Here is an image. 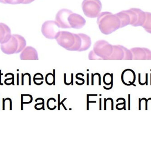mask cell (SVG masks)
Here are the masks:
<instances>
[{
	"label": "cell",
	"mask_w": 151,
	"mask_h": 151,
	"mask_svg": "<svg viewBox=\"0 0 151 151\" xmlns=\"http://www.w3.org/2000/svg\"><path fill=\"white\" fill-rule=\"evenodd\" d=\"M99 28L103 33L109 34L121 28L120 20L116 14L103 12L98 20Z\"/></svg>",
	"instance_id": "cell-1"
},
{
	"label": "cell",
	"mask_w": 151,
	"mask_h": 151,
	"mask_svg": "<svg viewBox=\"0 0 151 151\" xmlns=\"http://www.w3.org/2000/svg\"><path fill=\"white\" fill-rule=\"evenodd\" d=\"M26 46V41L24 37L19 35L13 34L7 42L1 44V49L4 54L12 55L21 52Z\"/></svg>",
	"instance_id": "cell-2"
},
{
	"label": "cell",
	"mask_w": 151,
	"mask_h": 151,
	"mask_svg": "<svg viewBox=\"0 0 151 151\" xmlns=\"http://www.w3.org/2000/svg\"><path fill=\"white\" fill-rule=\"evenodd\" d=\"M55 39L60 46L68 50L74 51L76 41L75 34L67 32H59Z\"/></svg>",
	"instance_id": "cell-3"
},
{
	"label": "cell",
	"mask_w": 151,
	"mask_h": 151,
	"mask_svg": "<svg viewBox=\"0 0 151 151\" xmlns=\"http://www.w3.org/2000/svg\"><path fill=\"white\" fill-rule=\"evenodd\" d=\"M102 5L99 0H84L82 9L84 14L89 17H96L101 11Z\"/></svg>",
	"instance_id": "cell-4"
},
{
	"label": "cell",
	"mask_w": 151,
	"mask_h": 151,
	"mask_svg": "<svg viewBox=\"0 0 151 151\" xmlns=\"http://www.w3.org/2000/svg\"><path fill=\"white\" fill-rule=\"evenodd\" d=\"M131 17V25L134 27L142 26L146 18L145 12L137 8H131L127 10Z\"/></svg>",
	"instance_id": "cell-5"
},
{
	"label": "cell",
	"mask_w": 151,
	"mask_h": 151,
	"mask_svg": "<svg viewBox=\"0 0 151 151\" xmlns=\"http://www.w3.org/2000/svg\"><path fill=\"white\" fill-rule=\"evenodd\" d=\"M59 25L56 21H46L42 25V32L43 35L48 38L53 39L55 38L57 34L59 33Z\"/></svg>",
	"instance_id": "cell-6"
},
{
	"label": "cell",
	"mask_w": 151,
	"mask_h": 151,
	"mask_svg": "<svg viewBox=\"0 0 151 151\" xmlns=\"http://www.w3.org/2000/svg\"><path fill=\"white\" fill-rule=\"evenodd\" d=\"M72 13L71 11L65 9L61 10L58 12L56 17V22L60 27L63 28H70L68 19L70 15Z\"/></svg>",
	"instance_id": "cell-7"
},
{
	"label": "cell",
	"mask_w": 151,
	"mask_h": 151,
	"mask_svg": "<svg viewBox=\"0 0 151 151\" xmlns=\"http://www.w3.org/2000/svg\"><path fill=\"white\" fill-rule=\"evenodd\" d=\"M68 21L71 27L77 29L81 28L85 24V20L83 18L78 14L73 13L69 16Z\"/></svg>",
	"instance_id": "cell-8"
},
{
	"label": "cell",
	"mask_w": 151,
	"mask_h": 151,
	"mask_svg": "<svg viewBox=\"0 0 151 151\" xmlns=\"http://www.w3.org/2000/svg\"><path fill=\"white\" fill-rule=\"evenodd\" d=\"M121 79L123 84L126 86L133 85L136 80V74L134 72L129 69L124 70L122 74Z\"/></svg>",
	"instance_id": "cell-9"
},
{
	"label": "cell",
	"mask_w": 151,
	"mask_h": 151,
	"mask_svg": "<svg viewBox=\"0 0 151 151\" xmlns=\"http://www.w3.org/2000/svg\"><path fill=\"white\" fill-rule=\"evenodd\" d=\"M20 59L21 60L39 59L36 50L30 46L26 47L22 51L20 55Z\"/></svg>",
	"instance_id": "cell-10"
},
{
	"label": "cell",
	"mask_w": 151,
	"mask_h": 151,
	"mask_svg": "<svg viewBox=\"0 0 151 151\" xmlns=\"http://www.w3.org/2000/svg\"><path fill=\"white\" fill-rule=\"evenodd\" d=\"M10 28L6 24L0 23V43L7 42L11 36Z\"/></svg>",
	"instance_id": "cell-11"
},
{
	"label": "cell",
	"mask_w": 151,
	"mask_h": 151,
	"mask_svg": "<svg viewBox=\"0 0 151 151\" xmlns=\"http://www.w3.org/2000/svg\"><path fill=\"white\" fill-rule=\"evenodd\" d=\"M131 51L134 55L135 59H144L148 58V56L151 59V51L146 48H133Z\"/></svg>",
	"instance_id": "cell-12"
},
{
	"label": "cell",
	"mask_w": 151,
	"mask_h": 151,
	"mask_svg": "<svg viewBox=\"0 0 151 151\" xmlns=\"http://www.w3.org/2000/svg\"><path fill=\"white\" fill-rule=\"evenodd\" d=\"M116 15L120 20L121 28L130 25L131 17L127 10L122 11Z\"/></svg>",
	"instance_id": "cell-13"
},
{
	"label": "cell",
	"mask_w": 151,
	"mask_h": 151,
	"mask_svg": "<svg viewBox=\"0 0 151 151\" xmlns=\"http://www.w3.org/2000/svg\"><path fill=\"white\" fill-rule=\"evenodd\" d=\"M146 18L145 22L142 27L145 29L147 33L151 34V13L145 12Z\"/></svg>",
	"instance_id": "cell-14"
},
{
	"label": "cell",
	"mask_w": 151,
	"mask_h": 151,
	"mask_svg": "<svg viewBox=\"0 0 151 151\" xmlns=\"http://www.w3.org/2000/svg\"><path fill=\"white\" fill-rule=\"evenodd\" d=\"M55 70H53V74L52 73L48 74L46 75L45 80H46V83L49 85H52L54 84V85H55Z\"/></svg>",
	"instance_id": "cell-15"
},
{
	"label": "cell",
	"mask_w": 151,
	"mask_h": 151,
	"mask_svg": "<svg viewBox=\"0 0 151 151\" xmlns=\"http://www.w3.org/2000/svg\"><path fill=\"white\" fill-rule=\"evenodd\" d=\"M21 110H23V104H28L32 103V96L30 95H21Z\"/></svg>",
	"instance_id": "cell-16"
},
{
	"label": "cell",
	"mask_w": 151,
	"mask_h": 151,
	"mask_svg": "<svg viewBox=\"0 0 151 151\" xmlns=\"http://www.w3.org/2000/svg\"><path fill=\"white\" fill-rule=\"evenodd\" d=\"M24 0H0V2L4 4H23Z\"/></svg>",
	"instance_id": "cell-17"
},
{
	"label": "cell",
	"mask_w": 151,
	"mask_h": 151,
	"mask_svg": "<svg viewBox=\"0 0 151 151\" xmlns=\"http://www.w3.org/2000/svg\"><path fill=\"white\" fill-rule=\"evenodd\" d=\"M60 94H59V95H58V111H59V110H60V106L61 105H63V106L65 110H67V109H66V107H65V106L64 105L63 102H64V101H65V100H66L67 99V98H64V99H63V101H62V102H60Z\"/></svg>",
	"instance_id": "cell-18"
},
{
	"label": "cell",
	"mask_w": 151,
	"mask_h": 151,
	"mask_svg": "<svg viewBox=\"0 0 151 151\" xmlns=\"http://www.w3.org/2000/svg\"><path fill=\"white\" fill-rule=\"evenodd\" d=\"M96 103V101H89V95H87V110H89V103Z\"/></svg>",
	"instance_id": "cell-19"
},
{
	"label": "cell",
	"mask_w": 151,
	"mask_h": 151,
	"mask_svg": "<svg viewBox=\"0 0 151 151\" xmlns=\"http://www.w3.org/2000/svg\"><path fill=\"white\" fill-rule=\"evenodd\" d=\"M43 79H44V78H43V76H41L40 77H37V78H36V77L34 76L33 81H35L36 80H43Z\"/></svg>",
	"instance_id": "cell-20"
},
{
	"label": "cell",
	"mask_w": 151,
	"mask_h": 151,
	"mask_svg": "<svg viewBox=\"0 0 151 151\" xmlns=\"http://www.w3.org/2000/svg\"><path fill=\"white\" fill-rule=\"evenodd\" d=\"M34 1L35 0H24L23 4H28L31 3Z\"/></svg>",
	"instance_id": "cell-21"
},
{
	"label": "cell",
	"mask_w": 151,
	"mask_h": 151,
	"mask_svg": "<svg viewBox=\"0 0 151 151\" xmlns=\"http://www.w3.org/2000/svg\"><path fill=\"white\" fill-rule=\"evenodd\" d=\"M64 83L65 84V85H70V83H68L66 82V74L65 73L64 74Z\"/></svg>",
	"instance_id": "cell-22"
},
{
	"label": "cell",
	"mask_w": 151,
	"mask_h": 151,
	"mask_svg": "<svg viewBox=\"0 0 151 151\" xmlns=\"http://www.w3.org/2000/svg\"><path fill=\"white\" fill-rule=\"evenodd\" d=\"M129 96V108L128 110H130V95H128Z\"/></svg>",
	"instance_id": "cell-23"
},
{
	"label": "cell",
	"mask_w": 151,
	"mask_h": 151,
	"mask_svg": "<svg viewBox=\"0 0 151 151\" xmlns=\"http://www.w3.org/2000/svg\"><path fill=\"white\" fill-rule=\"evenodd\" d=\"M91 85H94V75L93 74H91Z\"/></svg>",
	"instance_id": "cell-24"
},
{
	"label": "cell",
	"mask_w": 151,
	"mask_h": 151,
	"mask_svg": "<svg viewBox=\"0 0 151 151\" xmlns=\"http://www.w3.org/2000/svg\"><path fill=\"white\" fill-rule=\"evenodd\" d=\"M76 79L78 80H80L82 81L83 82H85V81H84V79H82V78H79V77H78V75L77 74H76Z\"/></svg>",
	"instance_id": "cell-25"
},
{
	"label": "cell",
	"mask_w": 151,
	"mask_h": 151,
	"mask_svg": "<svg viewBox=\"0 0 151 151\" xmlns=\"http://www.w3.org/2000/svg\"><path fill=\"white\" fill-rule=\"evenodd\" d=\"M71 85H72V86H73V73L71 74Z\"/></svg>",
	"instance_id": "cell-26"
},
{
	"label": "cell",
	"mask_w": 151,
	"mask_h": 151,
	"mask_svg": "<svg viewBox=\"0 0 151 151\" xmlns=\"http://www.w3.org/2000/svg\"><path fill=\"white\" fill-rule=\"evenodd\" d=\"M1 72V70H0V85H3V84H2V83H1V76L3 75V74H2Z\"/></svg>",
	"instance_id": "cell-27"
},
{
	"label": "cell",
	"mask_w": 151,
	"mask_h": 151,
	"mask_svg": "<svg viewBox=\"0 0 151 151\" xmlns=\"http://www.w3.org/2000/svg\"><path fill=\"white\" fill-rule=\"evenodd\" d=\"M102 98H100V99H99V110H102V109H101V104H102Z\"/></svg>",
	"instance_id": "cell-28"
},
{
	"label": "cell",
	"mask_w": 151,
	"mask_h": 151,
	"mask_svg": "<svg viewBox=\"0 0 151 151\" xmlns=\"http://www.w3.org/2000/svg\"><path fill=\"white\" fill-rule=\"evenodd\" d=\"M139 111H141V98H139Z\"/></svg>",
	"instance_id": "cell-29"
},
{
	"label": "cell",
	"mask_w": 151,
	"mask_h": 151,
	"mask_svg": "<svg viewBox=\"0 0 151 151\" xmlns=\"http://www.w3.org/2000/svg\"><path fill=\"white\" fill-rule=\"evenodd\" d=\"M104 99V110H106V103L107 100L106 98Z\"/></svg>",
	"instance_id": "cell-30"
},
{
	"label": "cell",
	"mask_w": 151,
	"mask_h": 151,
	"mask_svg": "<svg viewBox=\"0 0 151 151\" xmlns=\"http://www.w3.org/2000/svg\"><path fill=\"white\" fill-rule=\"evenodd\" d=\"M22 85H24V75L23 74H22Z\"/></svg>",
	"instance_id": "cell-31"
},
{
	"label": "cell",
	"mask_w": 151,
	"mask_h": 151,
	"mask_svg": "<svg viewBox=\"0 0 151 151\" xmlns=\"http://www.w3.org/2000/svg\"><path fill=\"white\" fill-rule=\"evenodd\" d=\"M87 85H89V74H87Z\"/></svg>",
	"instance_id": "cell-32"
},
{
	"label": "cell",
	"mask_w": 151,
	"mask_h": 151,
	"mask_svg": "<svg viewBox=\"0 0 151 151\" xmlns=\"http://www.w3.org/2000/svg\"></svg>",
	"instance_id": "cell-33"
}]
</instances>
